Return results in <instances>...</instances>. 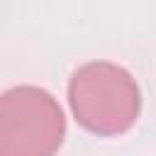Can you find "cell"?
Wrapping results in <instances>:
<instances>
[{
    "instance_id": "1",
    "label": "cell",
    "mask_w": 156,
    "mask_h": 156,
    "mask_svg": "<svg viewBox=\"0 0 156 156\" xmlns=\"http://www.w3.org/2000/svg\"><path fill=\"white\" fill-rule=\"evenodd\" d=\"M68 105L76 122L98 136L129 132L141 112V90L134 76L112 61H88L68 80Z\"/></svg>"
},
{
    "instance_id": "2",
    "label": "cell",
    "mask_w": 156,
    "mask_h": 156,
    "mask_svg": "<svg viewBox=\"0 0 156 156\" xmlns=\"http://www.w3.org/2000/svg\"><path fill=\"white\" fill-rule=\"evenodd\" d=\"M66 136L58 100L39 85H15L0 95V156H54Z\"/></svg>"
}]
</instances>
